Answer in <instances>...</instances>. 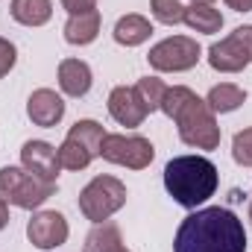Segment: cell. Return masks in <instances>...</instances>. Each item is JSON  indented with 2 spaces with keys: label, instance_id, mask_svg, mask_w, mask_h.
I'll use <instances>...</instances> for the list:
<instances>
[{
  "label": "cell",
  "instance_id": "cell-1",
  "mask_svg": "<svg viewBox=\"0 0 252 252\" xmlns=\"http://www.w3.org/2000/svg\"><path fill=\"white\" fill-rule=\"evenodd\" d=\"M173 252H247V229L223 205L196 208L179 223Z\"/></svg>",
  "mask_w": 252,
  "mask_h": 252
},
{
  "label": "cell",
  "instance_id": "cell-2",
  "mask_svg": "<svg viewBox=\"0 0 252 252\" xmlns=\"http://www.w3.org/2000/svg\"><path fill=\"white\" fill-rule=\"evenodd\" d=\"M176 129L182 144H188L193 150H217L220 147V124L217 115L208 109L205 100H199L188 85H173L164 91L161 109Z\"/></svg>",
  "mask_w": 252,
  "mask_h": 252
},
{
  "label": "cell",
  "instance_id": "cell-3",
  "mask_svg": "<svg viewBox=\"0 0 252 252\" xmlns=\"http://www.w3.org/2000/svg\"><path fill=\"white\" fill-rule=\"evenodd\" d=\"M220 170L205 156H176L164 164V188L182 208H199L214 196Z\"/></svg>",
  "mask_w": 252,
  "mask_h": 252
},
{
  "label": "cell",
  "instance_id": "cell-4",
  "mask_svg": "<svg viewBox=\"0 0 252 252\" xmlns=\"http://www.w3.org/2000/svg\"><path fill=\"white\" fill-rule=\"evenodd\" d=\"M53 193H56V182L38 179L30 170L15 167V164L0 167V196L9 205H18L24 211H32V208L44 205Z\"/></svg>",
  "mask_w": 252,
  "mask_h": 252
},
{
  "label": "cell",
  "instance_id": "cell-5",
  "mask_svg": "<svg viewBox=\"0 0 252 252\" xmlns=\"http://www.w3.org/2000/svg\"><path fill=\"white\" fill-rule=\"evenodd\" d=\"M126 205V185L118 176H94L79 190V211L91 223H103Z\"/></svg>",
  "mask_w": 252,
  "mask_h": 252
},
{
  "label": "cell",
  "instance_id": "cell-6",
  "mask_svg": "<svg viewBox=\"0 0 252 252\" xmlns=\"http://www.w3.org/2000/svg\"><path fill=\"white\" fill-rule=\"evenodd\" d=\"M103 138H106L103 124H97V121H76L67 129L62 147H59L62 170H85L100 156Z\"/></svg>",
  "mask_w": 252,
  "mask_h": 252
},
{
  "label": "cell",
  "instance_id": "cell-7",
  "mask_svg": "<svg viewBox=\"0 0 252 252\" xmlns=\"http://www.w3.org/2000/svg\"><path fill=\"white\" fill-rule=\"evenodd\" d=\"M199 59H202V47L190 35H170V38L153 44L147 53L150 67L158 73H182V70L196 67Z\"/></svg>",
  "mask_w": 252,
  "mask_h": 252
},
{
  "label": "cell",
  "instance_id": "cell-8",
  "mask_svg": "<svg viewBox=\"0 0 252 252\" xmlns=\"http://www.w3.org/2000/svg\"><path fill=\"white\" fill-rule=\"evenodd\" d=\"M208 64L217 73H238L252 64V24L232 30L226 38L208 47Z\"/></svg>",
  "mask_w": 252,
  "mask_h": 252
},
{
  "label": "cell",
  "instance_id": "cell-9",
  "mask_svg": "<svg viewBox=\"0 0 252 252\" xmlns=\"http://www.w3.org/2000/svg\"><path fill=\"white\" fill-rule=\"evenodd\" d=\"M100 156L112 164L129 170H144L156 158V147L144 135H106L100 144Z\"/></svg>",
  "mask_w": 252,
  "mask_h": 252
},
{
  "label": "cell",
  "instance_id": "cell-10",
  "mask_svg": "<svg viewBox=\"0 0 252 252\" xmlns=\"http://www.w3.org/2000/svg\"><path fill=\"white\" fill-rule=\"evenodd\" d=\"M27 238L35 250L41 252H50L56 247L67 244L70 238V226L64 220L62 211H35L27 223Z\"/></svg>",
  "mask_w": 252,
  "mask_h": 252
},
{
  "label": "cell",
  "instance_id": "cell-11",
  "mask_svg": "<svg viewBox=\"0 0 252 252\" xmlns=\"http://www.w3.org/2000/svg\"><path fill=\"white\" fill-rule=\"evenodd\" d=\"M21 167L30 170L32 176L38 179H47V182H56L59 170H62V161H59V147L47 144V141H27L21 147Z\"/></svg>",
  "mask_w": 252,
  "mask_h": 252
},
{
  "label": "cell",
  "instance_id": "cell-12",
  "mask_svg": "<svg viewBox=\"0 0 252 252\" xmlns=\"http://www.w3.org/2000/svg\"><path fill=\"white\" fill-rule=\"evenodd\" d=\"M109 115H112L121 126L135 129V126L144 124V118H147L150 112H147V106L141 103L135 85H132V88H129V85H118V88H112V94H109Z\"/></svg>",
  "mask_w": 252,
  "mask_h": 252
},
{
  "label": "cell",
  "instance_id": "cell-13",
  "mask_svg": "<svg viewBox=\"0 0 252 252\" xmlns=\"http://www.w3.org/2000/svg\"><path fill=\"white\" fill-rule=\"evenodd\" d=\"M27 118L35 126H56L64 118V100L62 94H56L53 88H35L27 100Z\"/></svg>",
  "mask_w": 252,
  "mask_h": 252
},
{
  "label": "cell",
  "instance_id": "cell-14",
  "mask_svg": "<svg viewBox=\"0 0 252 252\" xmlns=\"http://www.w3.org/2000/svg\"><path fill=\"white\" fill-rule=\"evenodd\" d=\"M91 67L82 59H62L59 62V88L67 97H85L91 91Z\"/></svg>",
  "mask_w": 252,
  "mask_h": 252
},
{
  "label": "cell",
  "instance_id": "cell-15",
  "mask_svg": "<svg viewBox=\"0 0 252 252\" xmlns=\"http://www.w3.org/2000/svg\"><path fill=\"white\" fill-rule=\"evenodd\" d=\"M100 12H82V15H70L67 24H64V41L73 44V47H85L91 41H97L100 35Z\"/></svg>",
  "mask_w": 252,
  "mask_h": 252
},
{
  "label": "cell",
  "instance_id": "cell-16",
  "mask_svg": "<svg viewBox=\"0 0 252 252\" xmlns=\"http://www.w3.org/2000/svg\"><path fill=\"white\" fill-rule=\"evenodd\" d=\"M124 235H121V226L115 220H103V223H94V229L85 235V247L82 252H124Z\"/></svg>",
  "mask_w": 252,
  "mask_h": 252
},
{
  "label": "cell",
  "instance_id": "cell-17",
  "mask_svg": "<svg viewBox=\"0 0 252 252\" xmlns=\"http://www.w3.org/2000/svg\"><path fill=\"white\" fill-rule=\"evenodd\" d=\"M112 35H115V41L121 47H138V44H144L153 35V24H150V18H144L138 12H129V15H124L115 24V32Z\"/></svg>",
  "mask_w": 252,
  "mask_h": 252
},
{
  "label": "cell",
  "instance_id": "cell-18",
  "mask_svg": "<svg viewBox=\"0 0 252 252\" xmlns=\"http://www.w3.org/2000/svg\"><path fill=\"white\" fill-rule=\"evenodd\" d=\"M9 15L21 27H44L53 18V0H12Z\"/></svg>",
  "mask_w": 252,
  "mask_h": 252
},
{
  "label": "cell",
  "instance_id": "cell-19",
  "mask_svg": "<svg viewBox=\"0 0 252 252\" xmlns=\"http://www.w3.org/2000/svg\"><path fill=\"white\" fill-rule=\"evenodd\" d=\"M193 32H202V35H214L223 30V15L220 9H214V3H190L185 6V21Z\"/></svg>",
  "mask_w": 252,
  "mask_h": 252
},
{
  "label": "cell",
  "instance_id": "cell-20",
  "mask_svg": "<svg viewBox=\"0 0 252 252\" xmlns=\"http://www.w3.org/2000/svg\"><path fill=\"white\" fill-rule=\"evenodd\" d=\"M205 103H208V109L214 115H229V112H235V109H241L247 103V91L241 85H235V82H220V85H214L208 91Z\"/></svg>",
  "mask_w": 252,
  "mask_h": 252
},
{
  "label": "cell",
  "instance_id": "cell-21",
  "mask_svg": "<svg viewBox=\"0 0 252 252\" xmlns=\"http://www.w3.org/2000/svg\"><path fill=\"white\" fill-rule=\"evenodd\" d=\"M135 91H138L141 103L147 106V112L153 115V112H158V109H161V100H164L167 85H164L158 76H144V79H138V82H135Z\"/></svg>",
  "mask_w": 252,
  "mask_h": 252
},
{
  "label": "cell",
  "instance_id": "cell-22",
  "mask_svg": "<svg viewBox=\"0 0 252 252\" xmlns=\"http://www.w3.org/2000/svg\"><path fill=\"white\" fill-rule=\"evenodd\" d=\"M150 12L158 24H167V27H176L185 21V6L179 0H150Z\"/></svg>",
  "mask_w": 252,
  "mask_h": 252
},
{
  "label": "cell",
  "instance_id": "cell-23",
  "mask_svg": "<svg viewBox=\"0 0 252 252\" xmlns=\"http://www.w3.org/2000/svg\"><path fill=\"white\" fill-rule=\"evenodd\" d=\"M232 158H235L241 167H252V126L241 129V132L232 138Z\"/></svg>",
  "mask_w": 252,
  "mask_h": 252
},
{
  "label": "cell",
  "instance_id": "cell-24",
  "mask_svg": "<svg viewBox=\"0 0 252 252\" xmlns=\"http://www.w3.org/2000/svg\"><path fill=\"white\" fill-rule=\"evenodd\" d=\"M15 62H18V50H15V44H12L9 38L0 35V79L15 67Z\"/></svg>",
  "mask_w": 252,
  "mask_h": 252
},
{
  "label": "cell",
  "instance_id": "cell-25",
  "mask_svg": "<svg viewBox=\"0 0 252 252\" xmlns=\"http://www.w3.org/2000/svg\"><path fill=\"white\" fill-rule=\"evenodd\" d=\"M62 6L67 9V15H82V12H94L97 0H62Z\"/></svg>",
  "mask_w": 252,
  "mask_h": 252
},
{
  "label": "cell",
  "instance_id": "cell-26",
  "mask_svg": "<svg viewBox=\"0 0 252 252\" xmlns=\"http://www.w3.org/2000/svg\"><path fill=\"white\" fill-rule=\"evenodd\" d=\"M232 12H252V0H223Z\"/></svg>",
  "mask_w": 252,
  "mask_h": 252
},
{
  "label": "cell",
  "instance_id": "cell-27",
  "mask_svg": "<svg viewBox=\"0 0 252 252\" xmlns=\"http://www.w3.org/2000/svg\"><path fill=\"white\" fill-rule=\"evenodd\" d=\"M6 226H9V202L0 196V232H3Z\"/></svg>",
  "mask_w": 252,
  "mask_h": 252
},
{
  "label": "cell",
  "instance_id": "cell-28",
  "mask_svg": "<svg viewBox=\"0 0 252 252\" xmlns=\"http://www.w3.org/2000/svg\"><path fill=\"white\" fill-rule=\"evenodd\" d=\"M190 3H214V0H190Z\"/></svg>",
  "mask_w": 252,
  "mask_h": 252
},
{
  "label": "cell",
  "instance_id": "cell-29",
  "mask_svg": "<svg viewBox=\"0 0 252 252\" xmlns=\"http://www.w3.org/2000/svg\"><path fill=\"white\" fill-rule=\"evenodd\" d=\"M250 223H252V199H250Z\"/></svg>",
  "mask_w": 252,
  "mask_h": 252
},
{
  "label": "cell",
  "instance_id": "cell-30",
  "mask_svg": "<svg viewBox=\"0 0 252 252\" xmlns=\"http://www.w3.org/2000/svg\"><path fill=\"white\" fill-rule=\"evenodd\" d=\"M124 252H129V250H124Z\"/></svg>",
  "mask_w": 252,
  "mask_h": 252
}]
</instances>
